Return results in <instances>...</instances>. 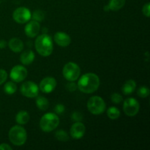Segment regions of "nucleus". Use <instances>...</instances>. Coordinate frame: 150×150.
Listing matches in <instances>:
<instances>
[{"label":"nucleus","mask_w":150,"mask_h":150,"mask_svg":"<svg viewBox=\"0 0 150 150\" xmlns=\"http://www.w3.org/2000/svg\"><path fill=\"white\" fill-rule=\"evenodd\" d=\"M64 111H65V108H64L62 104H57L55 108H54V111L58 114H62V113H64Z\"/></svg>","instance_id":"nucleus-30"},{"label":"nucleus","mask_w":150,"mask_h":150,"mask_svg":"<svg viewBox=\"0 0 150 150\" xmlns=\"http://www.w3.org/2000/svg\"><path fill=\"white\" fill-rule=\"evenodd\" d=\"M55 137L57 138V140L60 141V142H67L69 139L68 134L67 133V132L63 130H57L55 133Z\"/></svg>","instance_id":"nucleus-23"},{"label":"nucleus","mask_w":150,"mask_h":150,"mask_svg":"<svg viewBox=\"0 0 150 150\" xmlns=\"http://www.w3.org/2000/svg\"><path fill=\"white\" fill-rule=\"evenodd\" d=\"M21 93L26 98H36L39 94V87L32 81H26L21 86Z\"/></svg>","instance_id":"nucleus-8"},{"label":"nucleus","mask_w":150,"mask_h":150,"mask_svg":"<svg viewBox=\"0 0 150 150\" xmlns=\"http://www.w3.org/2000/svg\"><path fill=\"white\" fill-rule=\"evenodd\" d=\"M111 100L114 103L120 104L122 101V97L119 93H113L111 96Z\"/></svg>","instance_id":"nucleus-26"},{"label":"nucleus","mask_w":150,"mask_h":150,"mask_svg":"<svg viewBox=\"0 0 150 150\" xmlns=\"http://www.w3.org/2000/svg\"><path fill=\"white\" fill-rule=\"evenodd\" d=\"M140 105L139 101L133 98H127L124 101L123 110L125 114L128 117H134L139 113Z\"/></svg>","instance_id":"nucleus-7"},{"label":"nucleus","mask_w":150,"mask_h":150,"mask_svg":"<svg viewBox=\"0 0 150 150\" xmlns=\"http://www.w3.org/2000/svg\"><path fill=\"white\" fill-rule=\"evenodd\" d=\"M27 70L23 66L16 65L11 69L10 77L12 81L19 83L26 79V78L27 77Z\"/></svg>","instance_id":"nucleus-10"},{"label":"nucleus","mask_w":150,"mask_h":150,"mask_svg":"<svg viewBox=\"0 0 150 150\" xmlns=\"http://www.w3.org/2000/svg\"><path fill=\"white\" fill-rule=\"evenodd\" d=\"M71 119L75 122H81L83 120V115L78 111H75L72 114Z\"/></svg>","instance_id":"nucleus-27"},{"label":"nucleus","mask_w":150,"mask_h":150,"mask_svg":"<svg viewBox=\"0 0 150 150\" xmlns=\"http://www.w3.org/2000/svg\"><path fill=\"white\" fill-rule=\"evenodd\" d=\"M13 148L7 144H0V150H12Z\"/></svg>","instance_id":"nucleus-32"},{"label":"nucleus","mask_w":150,"mask_h":150,"mask_svg":"<svg viewBox=\"0 0 150 150\" xmlns=\"http://www.w3.org/2000/svg\"><path fill=\"white\" fill-rule=\"evenodd\" d=\"M9 140L16 146H22L27 139L26 130L20 125H16L11 127L8 133Z\"/></svg>","instance_id":"nucleus-3"},{"label":"nucleus","mask_w":150,"mask_h":150,"mask_svg":"<svg viewBox=\"0 0 150 150\" xmlns=\"http://www.w3.org/2000/svg\"><path fill=\"white\" fill-rule=\"evenodd\" d=\"M32 18V13L28 8L21 7L16 9L13 13V20L18 23H25L29 21Z\"/></svg>","instance_id":"nucleus-9"},{"label":"nucleus","mask_w":150,"mask_h":150,"mask_svg":"<svg viewBox=\"0 0 150 150\" xmlns=\"http://www.w3.org/2000/svg\"><path fill=\"white\" fill-rule=\"evenodd\" d=\"M87 108L89 112L95 115H99L105 111L106 105L105 101L100 96H93L87 102Z\"/></svg>","instance_id":"nucleus-5"},{"label":"nucleus","mask_w":150,"mask_h":150,"mask_svg":"<svg viewBox=\"0 0 150 150\" xmlns=\"http://www.w3.org/2000/svg\"><path fill=\"white\" fill-rule=\"evenodd\" d=\"M64 79L69 81H75L79 78L81 74V69L77 64L74 62L67 63L62 70Z\"/></svg>","instance_id":"nucleus-6"},{"label":"nucleus","mask_w":150,"mask_h":150,"mask_svg":"<svg viewBox=\"0 0 150 150\" xmlns=\"http://www.w3.org/2000/svg\"><path fill=\"white\" fill-rule=\"evenodd\" d=\"M86 133V127L81 122H76L70 128V136L74 139H80Z\"/></svg>","instance_id":"nucleus-12"},{"label":"nucleus","mask_w":150,"mask_h":150,"mask_svg":"<svg viewBox=\"0 0 150 150\" xmlns=\"http://www.w3.org/2000/svg\"><path fill=\"white\" fill-rule=\"evenodd\" d=\"M35 46L38 54L42 57H48L51 55L54 49L51 38L47 34H42L37 38Z\"/></svg>","instance_id":"nucleus-2"},{"label":"nucleus","mask_w":150,"mask_h":150,"mask_svg":"<svg viewBox=\"0 0 150 150\" xmlns=\"http://www.w3.org/2000/svg\"><path fill=\"white\" fill-rule=\"evenodd\" d=\"M136 88V83L134 80H130L127 81L125 83L123 84L122 87V92L124 95H130V94L133 93L135 91Z\"/></svg>","instance_id":"nucleus-17"},{"label":"nucleus","mask_w":150,"mask_h":150,"mask_svg":"<svg viewBox=\"0 0 150 150\" xmlns=\"http://www.w3.org/2000/svg\"><path fill=\"white\" fill-rule=\"evenodd\" d=\"M35 58V53L31 50H27V51H23L20 56V61L21 63L25 65H29L32 64L34 62Z\"/></svg>","instance_id":"nucleus-16"},{"label":"nucleus","mask_w":150,"mask_h":150,"mask_svg":"<svg viewBox=\"0 0 150 150\" xmlns=\"http://www.w3.org/2000/svg\"><path fill=\"white\" fill-rule=\"evenodd\" d=\"M104 10H105V11H109L110 9H109V7H108V5L105 6V7H104Z\"/></svg>","instance_id":"nucleus-34"},{"label":"nucleus","mask_w":150,"mask_h":150,"mask_svg":"<svg viewBox=\"0 0 150 150\" xmlns=\"http://www.w3.org/2000/svg\"><path fill=\"white\" fill-rule=\"evenodd\" d=\"M7 46V42L4 40H0V48H4Z\"/></svg>","instance_id":"nucleus-33"},{"label":"nucleus","mask_w":150,"mask_h":150,"mask_svg":"<svg viewBox=\"0 0 150 150\" xmlns=\"http://www.w3.org/2000/svg\"><path fill=\"white\" fill-rule=\"evenodd\" d=\"M57 87V81L53 77H46L42 79L40 83L39 88L43 93H51Z\"/></svg>","instance_id":"nucleus-11"},{"label":"nucleus","mask_w":150,"mask_h":150,"mask_svg":"<svg viewBox=\"0 0 150 150\" xmlns=\"http://www.w3.org/2000/svg\"><path fill=\"white\" fill-rule=\"evenodd\" d=\"M40 30V25L39 22L32 20V21L28 22L25 26V34L29 38H35L39 34Z\"/></svg>","instance_id":"nucleus-13"},{"label":"nucleus","mask_w":150,"mask_h":150,"mask_svg":"<svg viewBox=\"0 0 150 150\" xmlns=\"http://www.w3.org/2000/svg\"><path fill=\"white\" fill-rule=\"evenodd\" d=\"M54 41L61 47H67L71 42V38L67 34L63 32H58L54 35Z\"/></svg>","instance_id":"nucleus-14"},{"label":"nucleus","mask_w":150,"mask_h":150,"mask_svg":"<svg viewBox=\"0 0 150 150\" xmlns=\"http://www.w3.org/2000/svg\"><path fill=\"white\" fill-rule=\"evenodd\" d=\"M7 79V73L3 69H0V85L2 84Z\"/></svg>","instance_id":"nucleus-29"},{"label":"nucleus","mask_w":150,"mask_h":150,"mask_svg":"<svg viewBox=\"0 0 150 150\" xmlns=\"http://www.w3.org/2000/svg\"><path fill=\"white\" fill-rule=\"evenodd\" d=\"M38 97V96H37ZM37 107L41 111H45L48 108L49 106V102L48 99L43 96H38L36 99Z\"/></svg>","instance_id":"nucleus-20"},{"label":"nucleus","mask_w":150,"mask_h":150,"mask_svg":"<svg viewBox=\"0 0 150 150\" xmlns=\"http://www.w3.org/2000/svg\"><path fill=\"white\" fill-rule=\"evenodd\" d=\"M29 114L26 111H21L16 114V121L19 125H26L29 121Z\"/></svg>","instance_id":"nucleus-18"},{"label":"nucleus","mask_w":150,"mask_h":150,"mask_svg":"<svg viewBox=\"0 0 150 150\" xmlns=\"http://www.w3.org/2000/svg\"><path fill=\"white\" fill-rule=\"evenodd\" d=\"M149 89L145 86H141V87L137 90V95L142 98H146V97H148L149 95Z\"/></svg>","instance_id":"nucleus-25"},{"label":"nucleus","mask_w":150,"mask_h":150,"mask_svg":"<svg viewBox=\"0 0 150 150\" xmlns=\"http://www.w3.org/2000/svg\"><path fill=\"white\" fill-rule=\"evenodd\" d=\"M59 124V118L54 113H47L40 121V127L44 132H51L55 130Z\"/></svg>","instance_id":"nucleus-4"},{"label":"nucleus","mask_w":150,"mask_h":150,"mask_svg":"<svg viewBox=\"0 0 150 150\" xmlns=\"http://www.w3.org/2000/svg\"><path fill=\"white\" fill-rule=\"evenodd\" d=\"M17 90V86L13 81H8L4 86V91L7 95H13Z\"/></svg>","instance_id":"nucleus-21"},{"label":"nucleus","mask_w":150,"mask_h":150,"mask_svg":"<svg viewBox=\"0 0 150 150\" xmlns=\"http://www.w3.org/2000/svg\"><path fill=\"white\" fill-rule=\"evenodd\" d=\"M107 115L109 117L111 120H117L120 117V111L116 107L112 106L110 107L109 108H108L107 110Z\"/></svg>","instance_id":"nucleus-22"},{"label":"nucleus","mask_w":150,"mask_h":150,"mask_svg":"<svg viewBox=\"0 0 150 150\" xmlns=\"http://www.w3.org/2000/svg\"><path fill=\"white\" fill-rule=\"evenodd\" d=\"M126 0H110L108 7L111 11H118L124 7Z\"/></svg>","instance_id":"nucleus-19"},{"label":"nucleus","mask_w":150,"mask_h":150,"mask_svg":"<svg viewBox=\"0 0 150 150\" xmlns=\"http://www.w3.org/2000/svg\"><path fill=\"white\" fill-rule=\"evenodd\" d=\"M100 86V79L93 73L83 75L77 83L78 89L83 93L91 94L98 90Z\"/></svg>","instance_id":"nucleus-1"},{"label":"nucleus","mask_w":150,"mask_h":150,"mask_svg":"<svg viewBox=\"0 0 150 150\" xmlns=\"http://www.w3.org/2000/svg\"><path fill=\"white\" fill-rule=\"evenodd\" d=\"M8 46L13 52L19 53L23 49V42L19 38H13L9 41Z\"/></svg>","instance_id":"nucleus-15"},{"label":"nucleus","mask_w":150,"mask_h":150,"mask_svg":"<svg viewBox=\"0 0 150 150\" xmlns=\"http://www.w3.org/2000/svg\"><path fill=\"white\" fill-rule=\"evenodd\" d=\"M67 89L69 90L70 92H75L76 89H78V86L76 83H75L74 81H70V83H69L68 84H67Z\"/></svg>","instance_id":"nucleus-31"},{"label":"nucleus","mask_w":150,"mask_h":150,"mask_svg":"<svg viewBox=\"0 0 150 150\" xmlns=\"http://www.w3.org/2000/svg\"><path fill=\"white\" fill-rule=\"evenodd\" d=\"M142 13L146 17H149L150 16V4L149 2H147L143 6L142 8Z\"/></svg>","instance_id":"nucleus-28"},{"label":"nucleus","mask_w":150,"mask_h":150,"mask_svg":"<svg viewBox=\"0 0 150 150\" xmlns=\"http://www.w3.org/2000/svg\"><path fill=\"white\" fill-rule=\"evenodd\" d=\"M32 18L34 21L38 22L42 21L45 18V13L41 10H36L32 15Z\"/></svg>","instance_id":"nucleus-24"}]
</instances>
